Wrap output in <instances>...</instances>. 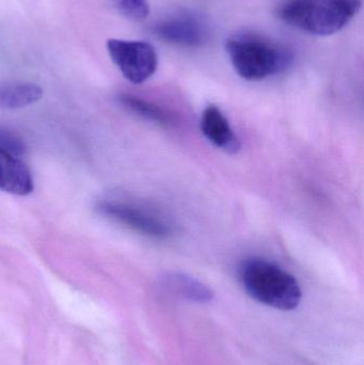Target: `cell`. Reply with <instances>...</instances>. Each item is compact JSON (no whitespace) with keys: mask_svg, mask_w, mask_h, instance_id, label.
<instances>
[{"mask_svg":"<svg viewBox=\"0 0 364 365\" xmlns=\"http://www.w3.org/2000/svg\"><path fill=\"white\" fill-rule=\"evenodd\" d=\"M239 281L252 299L277 310H294L303 298L294 276L261 257H251L241 263Z\"/></svg>","mask_w":364,"mask_h":365,"instance_id":"1","label":"cell"},{"mask_svg":"<svg viewBox=\"0 0 364 365\" xmlns=\"http://www.w3.org/2000/svg\"><path fill=\"white\" fill-rule=\"evenodd\" d=\"M226 51L237 74L249 81H262L281 73L293 61L292 53L284 45L249 32L229 38Z\"/></svg>","mask_w":364,"mask_h":365,"instance_id":"2","label":"cell"},{"mask_svg":"<svg viewBox=\"0 0 364 365\" xmlns=\"http://www.w3.org/2000/svg\"><path fill=\"white\" fill-rule=\"evenodd\" d=\"M361 0H292L279 17L292 27L318 36L341 31L360 11Z\"/></svg>","mask_w":364,"mask_h":365,"instance_id":"3","label":"cell"},{"mask_svg":"<svg viewBox=\"0 0 364 365\" xmlns=\"http://www.w3.org/2000/svg\"><path fill=\"white\" fill-rule=\"evenodd\" d=\"M107 49L113 63L130 83H145L156 72L157 53L150 43L109 38Z\"/></svg>","mask_w":364,"mask_h":365,"instance_id":"4","label":"cell"},{"mask_svg":"<svg viewBox=\"0 0 364 365\" xmlns=\"http://www.w3.org/2000/svg\"><path fill=\"white\" fill-rule=\"evenodd\" d=\"M98 210L107 218L113 219L142 235L156 240H165L172 235L170 225L149 210L124 202L105 201L98 205Z\"/></svg>","mask_w":364,"mask_h":365,"instance_id":"5","label":"cell"},{"mask_svg":"<svg viewBox=\"0 0 364 365\" xmlns=\"http://www.w3.org/2000/svg\"><path fill=\"white\" fill-rule=\"evenodd\" d=\"M154 32L164 42L183 47L201 46L207 38L204 24L192 15L165 19L155 26Z\"/></svg>","mask_w":364,"mask_h":365,"instance_id":"6","label":"cell"},{"mask_svg":"<svg viewBox=\"0 0 364 365\" xmlns=\"http://www.w3.org/2000/svg\"><path fill=\"white\" fill-rule=\"evenodd\" d=\"M200 125L205 138L218 149L229 154H236L241 150L239 138L218 107L209 105L204 109Z\"/></svg>","mask_w":364,"mask_h":365,"instance_id":"7","label":"cell"},{"mask_svg":"<svg viewBox=\"0 0 364 365\" xmlns=\"http://www.w3.org/2000/svg\"><path fill=\"white\" fill-rule=\"evenodd\" d=\"M0 190L27 195L33 190L31 173L21 158L0 151Z\"/></svg>","mask_w":364,"mask_h":365,"instance_id":"8","label":"cell"},{"mask_svg":"<svg viewBox=\"0 0 364 365\" xmlns=\"http://www.w3.org/2000/svg\"><path fill=\"white\" fill-rule=\"evenodd\" d=\"M164 285L172 295L194 304H209L214 298L207 285L187 274H168L165 277Z\"/></svg>","mask_w":364,"mask_h":365,"instance_id":"9","label":"cell"},{"mask_svg":"<svg viewBox=\"0 0 364 365\" xmlns=\"http://www.w3.org/2000/svg\"><path fill=\"white\" fill-rule=\"evenodd\" d=\"M42 96V88L36 83H0V109L24 108L38 102Z\"/></svg>","mask_w":364,"mask_h":365,"instance_id":"10","label":"cell"},{"mask_svg":"<svg viewBox=\"0 0 364 365\" xmlns=\"http://www.w3.org/2000/svg\"><path fill=\"white\" fill-rule=\"evenodd\" d=\"M119 102L128 110L149 120V121H153L165 126L173 124V118L167 113V111L147 101L141 100V98L130 96V94H122L119 96Z\"/></svg>","mask_w":364,"mask_h":365,"instance_id":"11","label":"cell"},{"mask_svg":"<svg viewBox=\"0 0 364 365\" xmlns=\"http://www.w3.org/2000/svg\"><path fill=\"white\" fill-rule=\"evenodd\" d=\"M115 10L126 19L134 21H143L150 14L147 0H111Z\"/></svg>","mask_w":364,"mask_h":365,"instance_id":"12","label":"cell"},{"mask_svg":"<svg viewBox=\"0 0 364 365\" xmlns=\"http://www.w3.org/2000/svg\"><path fill=\"white\" fill-rule=\"evenodd\" d=\"M0 151L21 158L25 154L26 145L19 135L6 128H0Z\"/></svg>","mask_w":364,"mask_h":365,"instance_id":"13","label":"cell"}]
</instances>
